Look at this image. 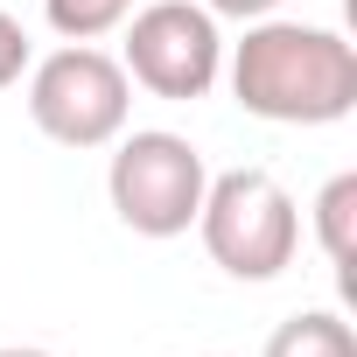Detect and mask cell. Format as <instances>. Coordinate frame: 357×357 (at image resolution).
Segmentation results:
<instances>
[{
	"label": "cell",
	"mask_w": 357,
	"mask_h": 357,
	"mask_svg": "<svg viewBox=\"0 0 357 357\" xmlns=\"http://www.w3.org/2000/svg\"><path fill=\"white\" fill-rule=\"evenodd\" d=\"M231 98L266 126H336L357 112V50L343 29L259 15L238 43H225Z\"/></svg>",
	"instance_id": "1"
},
{
	"label": "cell",
	"mask_w": 357,
	"mask_h": 357,
	"mask_svg": "<svg viewBox=\"0 0 357 357\" xmlns=\"http://www.w3.org/2000/svg\"><path fill=\"white\" fill-rule=\"evenodd\" d=\"M204 190H211V161H204V147L190 133L133 126V133L112 140L105 197H112V218L133 238H183V231H197Z\"/></svg>",
	"instance_id": "2"
},
{
	"label": "cell",
	"mask_w": 357,
	"mask_h": 357,
	"mask_svg": "<svg viewBox=\"0 0 357 357\" xmlns=\"http://www.w3.org/2000/svg\"><path fill=\"white\" fill-rule=\"evenodd\" d=\"M197 238L231 280H280L301 252V211L273 168H225L204 190Z\"/></svg>",
	"instance_id": "3"
},
{
	"label": "cell",
	"mask_w": 357,
	"mask_h": 357,
	"mask_svg": "<svg viewBox=\"0 0 357 357\" xmlns=\"http://www.w3.org/2000/svg\"><path fill=\"white\" fill-rule=\"evenodd\" d=\"M29 119L56 147H112L133 119V77L98 43H63L43 63H29Z\"/></svg>",
	"instance_id": "4"
},
{
	"label": "cell",
	"mask_w": 357,
	"mask_h": 357,
	"mask_svg": "<svg viewBox=\"0 0 357 357\" xmlns=\"http://www.w3.org/2000/svg\"><path fill=\"white\" fill-rule=\"evenodd\" d=\"M126 43H119V70L154 91V98H211L218 77H225V29L204 0H147L126 22Z\"/></svg>",
	"instance_id": "5"
},
{
	"label": "cell",
	"mask_w": 357,
	"mask_h": 357,
	"mask_svg": "<svg viewBox=\"0 0 357 357\" xmlns=\"http://www.w3.org/2000/svg\"><path fill=\"white\" fill-rule=\"evenodd\" d=\"M259 357H357V329L336 308H301L266 336Z\"/></svg>",
	"instance_id": "6"
},
{
	"label": "cell",
	"mask_w": 357,
	"mask_h": 357,
	"mask_svg": "<svg viewBox=\"0 0 357 357\" xmlns=\"http://www.w3.org/2000/svg\"><path fill=\"white\" fill-rule=\"evenodd\" d=\"M315 245L350 280V259H357V168H343V175L322 183V197H315Z\"/></svg>",
	"instance_id": "7"
},
{
	"label": "cell",
	"mask_w": 357,
	"mask_h": 357,
	"mask_svg": "<svg viewBox=\"0 0 357 357\" xmlns=\"http://www.w3.org/2000/svg\"><path fill=\"white\" fill-rule=\"evenodd\" d=\"M126 15H133V0H43V22H50L63 43H98V36H112Z\"/></svg>",
	"instance_id": "8"
},
{
	"label": "cell",
	"mask_w": 357,
	"mask_h": 357,
	"mask_svg": "<svg viewBox=\"0 0 357 357\" xmlns=\"http://www.w3.org/2000/svg\"><path fill=\"white\" fill-rule=\"evenodd\" d=\"M29 63H36L29 29H22L8 8H0V91H8V84H22V77H29Z\"/></svg>",
	"instance_id": "9"
},
{
	"label": "cell",
	"mask_w": 357,
	"mask_h": 357,
	"mask_svg": "<svg viewBox=\"0 0 357 357\" xmlns=\"http://www.w3.org/2000/svg\"><path fill=\"white\" fill-rule=\"evenodd\" d=\"M218 22H259V15H280V0H204Z\"/></svg>",
	"instance_id": "10"
},
{
	"label": "cell",
	"mask_w": 357,
	"mask_h": 357,
	"mask_svg": "<svg viewBox=\"0 0 357 357\" xmlns=\"http://www.w3.org/2000/svg\"><path fill=\"white\" fill-rule=\"evenodd\" d=\"M0 357H56V350H43V343H8Z\"/></svg>",
	"instance_id": "11"
},
{
	"label": "cell",
	"mask_w": 357,
	"mask_h": 357,
	"mask_svg": "<svg viewBox=\"0 0 357 357\" xmlns=\"http://www.w3.org/2000/svg\"><path fill=\"white\" fill-rule=\"evenodd\" d=\"M204 357H218V350H204Z\"/></svg>",
	"instance_id": "12"
}]
</instances>
